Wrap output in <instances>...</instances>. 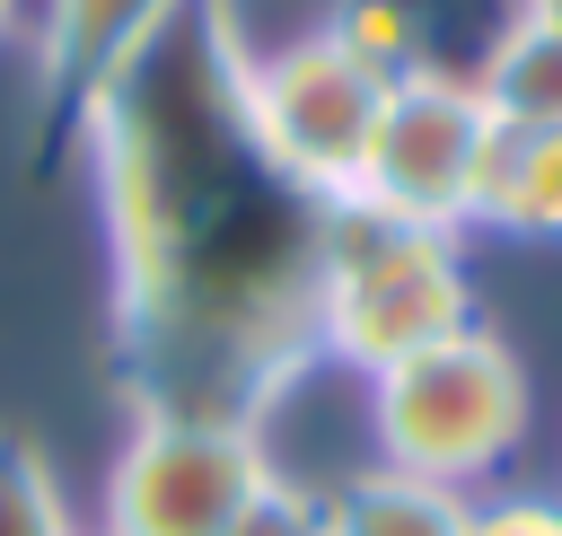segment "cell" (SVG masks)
Returning a JSON list of instances; mask_svg holds the SVG:
<instances>
[{
	"mask_svg": "<svg viewBox=\"0 0 562 536\" xmlns=\"http://www.w3.org/2000/svg\"><path fill=\"white\" fill-rule=\"evenodd\" d=\"M88 158L114 264V378L132 413L263 422L316 351L325 202L299 193L246 123V44L228 0H193L123 88L88 105Z\"/></svg>",
	"mask_w": 562,
	"mask_h": 536,
	"instance_id": "6da1fadb",
	"label": "cell"
},
{
	"mask_svg": "<svg viewBox=\"0 0 562 536\" xmlns=\"http://www.w3.org/2000/svg\"><path fill=\"white\" fill-rule=\"evenodd\" d=\"M457 325H474L457 228L395 220L360 193L325 202V246H316V351L325 360L378 378Z\"/></svg>",
	"mask_w": 562,
	"mask_h": 536,
	"instance_id": "7a4b0ae2",
	"label": "cell"
},
{
	"mask_svg": "<svg viewBox=\"0 0 562 536\" xmlns=\"http://www.w3.org/2000/svg\"><path fill=\"white\" fill-rule=\"evenodd\" d=\"M369 439L386 466L448 492L492 483L527 439V369L492 325H457L430 351L369 378Z\"/></svg>",
	"mask_w": 562,
	"mask_h": 536,
	"instance_id": "3957f363",
	"label": "cell"
},
{
	"mask_svg": "<svg viewBox=\"0 0 562 536\" xmlns=\"http://www.w3.org/2000/svg\"><path fill=\"white\" fill-rule=\"evenodd\" d=\"M263 431L193 422V413H132L105 466V527L97 536H237L272 492Z\"/></svg>",
	"mask_w": 562,
	"mask_h": 536,
	"instance_id": "277c9868",
	"label": "cell"
},
{
	"mask_svg": "<svg viewBox=\"0 0 562 536\" xmlns=\"http://www.w3.org/2000/svg\"><path fill=\"white\" fill-rule=\"evenodd\" d=\"M386 88L395 79L369 70L334 26H307V35L272 44V53H246V123H255L263 158L299 193H316V202H342L351 193Z\"/></svg>",
	"mask_w": 562,
	"mask_h": 536,
	"instance_id": "5b68a950",
	"label": "cell"
},
{
	"mask_svg": "<svg viewBox=\"0 0 562 536\" xmlns=\"http://www.w3.org/2000/svg\"><path fill=\"white\" fill-rule=\"evenodd\" d=\"M483 149H492V105L474 97V79L422 62L386 88L351 193L422 228H465L483 193Z\"/></svg>",
	"mask_w": 562,
	"mask_h": 536,
	"instance_id": "8992f818",
	"label": "cell"
},
{
	"mask_svg": "<svg viewBox=\"0 0 562 536\" xmlns=\"http://www.w3.org/2000/svg\"><path fill=\"white\" fill-rule=\"evenodd\" d=\"M193 0H44L35 26V70H44V114L61 132L88 123V105L105 88L132 79V62L184 18Z\"/></svg>",
	"mask_w": 562,
	"mask_h": 536,
	"instance_id": "52a82bcc",
	"label": "cell"
},
{
	"mask_svg": "<svg viewBox=\"0 0 562 536\" xmlns=\"http://www.w3.org/2000/svg\"><path fill=\"white\" fill-rule=\"evenodd\" d=\"M474 501L430 483V474H404L386 457H369L360 474H342L325 501H316V536H465Z\"/></svg>",
	"mask_w": 562,
	"mask_h": 536,
	"instance_id": "ba28073f",
	"label": "cell"
},
{
	"mask_svg": "<svg viewBox=\"0 0 562 536\" xmlns=\"http://www.w3.org/2000/svg\"><path fill=\"white\" fill-rule=\"evenodd\" d=\"M474 220H492V228H509V237H562V132L492 123Z\"/></svg>",
	"mask_w": 562,
	"mask_h": 536,
	"instance_id": "9c48e42d",
	"label": "cell"
},
{
	"mask_svg": "<svg viewBox=\"0 0 562 536\" xmlns=\"http://www.w3.org/2000/svg\"><path fill=\"white\" fill-rule=\"evenodd\" d=\"M474 97L492 105V123H536V132H562V26H536V18H509L483 62L465 70Z\"/></svg>",
	"mask_w": 562,
	"mask_h": 536,
	"instance_id": "30bf717a",
	"label": "cell"
},
{
	"mask_svg": "<svg viewBox=\"0 0 562 536\" xmlns=\"http://www.w3.org/2000/svg\"><path fill=\"white\" fill-rule=\"evenodd\" d=\"M0 536H79L53 492V466L26 439H0Z\"/></svg>",
	"mask_w": 562,
	"mask_h": 536,
	"instance_id": "8fae6325",
	"label": "cell"
},
{
	"mask_svg": "<svg viewBox=\"0 0 562 536\" xmlns=\"http://www.w3.org/2000/svg\"><path fill=\"white\" fill-rule=\"evenodd\" d=\"M325 26H334L369 70H386V79L422 70V26H413V9H404V0H342Z\"/></svg>",
	"mask_w": 562,
	"mask_h": 536,
	"instance_id": "7c38bea8",
	"label": "cell"
},
{
	"mask_svg": "<svg viewBox=\"0 0 562 536\" xmlns=\"http://www.w3.org/2000/svg\"><path fill=\"white\" fill-rule=\"evenodd\" d=\"M465 536H562V501L544 492H509V501H474Z\"/></svg>",
	"mask_w": 562,
	"mask_h": 536,
	"instance_id": "4fadbf2b",
	"label": "cell"
},
{
	"mask_svg": "<svg viewBox=\"0 0 562 536\" xmlns=\"http://www.w3.org/2000/svg\"><path fill=\"white\" fill-rule=\"evenodd\" d=\"M518 18H536V26H562V0H518Z\"/></svg>",
	"mask_w": 562,
	"mask_h": 536,
	"instance_id": "5bb4252c",
	"label": "cell"
},
{
	"mask_svg": "<svg viewBox=\"0 0 562 536\" xmlns=\"http://www.w3.org/2000/svg\"><path fill=\"white\" fill-rule=\"evenodd\" d=\"M9 26H18V0H0V35H9Z\"/></svg>",
	"mask_w": 562,
	"mask_h": 536,
	"instance_id": "9a60e30c",
	"label": "cell"
}]
</instances>
